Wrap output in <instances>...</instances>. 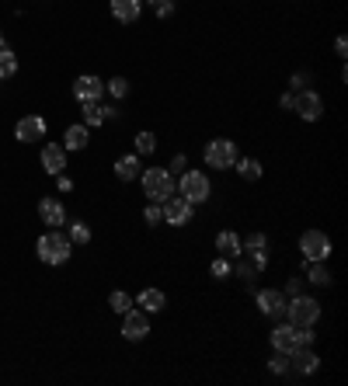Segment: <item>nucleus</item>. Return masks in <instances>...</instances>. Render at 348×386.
<instances>
[{
	"instance_id": "f257e3e1",
	"label": "nucleus",
	"mask_w": 348,
	"mask_h": 386,
	"mask_svg": "<svg viewBox=\"0 0 348 386\" xmlns=\"http://www.w3.org/2000/svg\"><path fill=\"white\" fill-rule=\"evenodd\" d=\"M35 255H39L42 264L59 268V264H66L70 255H74V240L66 233H59V230H45L42 237H39V244H35Z\"/></svg>"
},
{
	"instance_id": "f03ea898",
	"label": "nucleus",
	"mask_w": 348,
	"mask_h": 386,
	"mask_svg": "<svg viewBox=\"0 0 348 386\" xmlns=\"http://www.w3.org/2000/svg\"><path fill=\"white\" fill-rule=\"evenodd\" d=\"M268 341H272V351H286V355H293V351H300V348L317 341V334H313V327H296V324L286 320V324H275V327H272Z\"/></svg>"
},
{
	"instance_id": "7ed1b4c3",
	"label": "nucleus",
	"mask_w": 348,
	"mask_h": 386,
	"mask_svg": "<svg viewBox=\"0 0 348 386\" xmlns=\"http://www.w3.org/2000/svg\"><path fill=\"white\" fill-rule=\"evenodd\" d=\"M174 192H178L185 202L202 206V202H209V195H213V181H209L206 171H185V174H178Z\"/></svg>"
},
{
	"instance_id": "20e7f679",
	"label": "nucleus",
	"mask_w": 348,
	"mask_h": 386,
	"mask_svg": "<svg viewBox=\"0 0 348 386\" xmlns=\"http://www.w3.org/2000/svg\"><path fill=\"white\" fill-rule=\"evenodd\" d=\"M139 181H143V195L150 202H168L174 195V174L168 168H146V171H139Z\"/></svg>"
},
{
	"instance_id": "39448f33",
	"label": "nucleus",
	"mask_w": 348,
	"mask_h": 386,
	"mask_svg": "<svg viewBox=\"0 0 348 386\" xmlns=\"http://www.w3.org/2000/svg\"><path fill=\"white\" fill-rule=\"evenodd\" d=\"M237 143L233 139H226V136H216V139H209L206 143V150H202V160H206V168H213V171H230L233 164H237Z\"/></svg>"
},
{
	"instance_id": "423d86ee",
	"label": "nucleus",
	"mask_w": 348,
	"mask_h": 386,
	"mask_svg": "<svg viewBox=\"0 0 348 386\" xmlns=\"http://www.w3.org/2000/svg\"><path fill=\"white\" fill-rule=\"evenodd\" d=\"M286 320L296 324V327H313L320 320V303L313 300V296H306V293L289 296V303H286Z\"/></svg>"
},
{
	"instance_id": "0eeeda50",
	"label": "nucleus",
	"mask_w": 348,
	"mask_h": 386,
	"mask_svg": "<svg viewBox=\"0 0 348 386\" xmlns=\"http://www.w3.org/2000/svg\"><path fill=\"white\" fill-rule=\"evenodd\" d=\"M300 255L306 261H327L331 257V237L324 233V230H317V226H310L300 233Z\"/></svg>"
},
{
	"instance_id": "6e6552de",
	"label": "nucleus",
	"mask_w": 348,
	"mask_h": 386,
	"mask_svg": "<svg viewBox=\"0 0 348 386\" xmlns=\"http://www.w3.org/2000/svg\"><path fill=\"white\" fill-rule=\"evenodd\" d=\"M255 303H258V313L268 317V320H286V303L289 296L282 289H258L255 293Z\"/></svg>"
},
{
	"instance_id": "1a4fd4ad",
	"label": "nucleus",
	"mask_w": 348,
	"mask_h": 386,
	"mask_svg": "<svg viewBox=\"0 0 348 386\" xmlns=\"http://www.w3.org/2000/svg\"><path fill=\"white\" fill-rule=\"evenodd\" d=\"M150 334V313H143L139 306H132V310H126L122 313V338L126 341H143Z\"/></svg>"
},
{
	"instance_id": "9d476101",
	"label": "nucleus",
	"mask_w": 348,
	"mask_h": 386,
	"mask_svg": "<svg viewBox=\"0 0 348 386\" xmlns=\"http://www.w3.org/2000/svg\"><path fill=\"white\" fill-rule=\"evenodd\" d=\"M161 209H164V223H168V226H188V223H192V216H195V206H192V202H185L178 192H174L168 202H161Z\"/></svg>"
},
{
	"instance_id": "9b49d317",
	"label": "nucleus",
	"mask_w": 348,
	"mask_h": 386,
	"mask_svg": "<svg viewBox=\"0 0 348 386\" xmlns=\"http://www.w3.org/2000/svg\"><path fill=\"white\" fill-rule=\"evenodd\" d=\"M293 112H296L303 122H317V119L324 115V98H320L317 90H296V105H293Z\"/></svg>"
},
{
	"instance_id": "f8f14e48",
	"label": "nucleus",
	"mask_w": 348,
	"mask_h": 386,
	"mask_svg": "<svg viewBox=\"0 0 348 386\" xmlns=\"http://www.w3.org/2000/svg\"><path fill=\"white\" fill-rule=\"evenodd\" d=\"M74 98L84 105V101H101L105 98V81L101 77H94V74H81L77 81H74Z\"/></svg>"
},
{
	"instance_id": "ddd939ff",
	"label": "nucleus",
	"mask_w": 348,
	"mask_h": 386,
	"mask_svg": "<svg viewBox=\"0 0 348 386\" xmlns=\"http://www.w3.org/2000/svg\"><path fill=\"white\" fill-rule=\"evenodd\" d=\"M45 119L42 115H25L18 126H14V139L18 143H39V139H45Z\"/></svg>"
},
{
	"instance_id": "4468645a",
	"label": "nucleus",
	"mask_w": 348,
	"mask_h": 386,
	"mask_svg": "<svg viewBox=\"0 0 348 386\" xmlns=\"http://www.w3.org/2000/svg\"><path fill=\"white\" fill-rule=\"evenodd\" d=\"M289 362H293V373H296V376H313V373L320 369V355L313 351V344H306V348H300V351H293Z\"/></svg>"
},
{
	"instance_id": "2eb2a0df",
	"label": "nucleus",
	"mask_w": 348,
	"mask_h": 386,
	"mask_svg": "<svg viewBox=\"0 0 348 386\" xmlns=\"http://www.w3.org/2000/svg\"><path fill=\"white\" fill-rule=\"evenodd\" d=\"M39 219H42L49 230H59V226L66 223V209H63V202H59V199H49V195H45L42 202H39Z\"/></svg>"
},
{
	"instance_id": "dca6fc26",
	"label": "nucleus",
	"mask_w": 348,
	"mask_h": 386,
	"mask_svg": "<svg viewBox=\"0 0 348 386\" xmlns=\"http://www.w3.org/2000/svg\"><path fill=\"white\" fill-rule=\"evenodd\" d=\"M42 168L49 177H56V174L66 171V150L59 146V143H45L42 146Z\"/></svg>"
},
{
	"instance_id": "f3484780",
	"label": "nucleus",
	"mask_w": 348,
	"mask_h": 386,
	"mask_svg": "<svg viewBox=\"0 0 348 386\" xmlns=\"http://www.w3.org/2000/svg\"><path fill=\"white\" fill-rule=\"evenodd\" d=\"M108 7H112V18L122 25H136L143 14V0H108Z\"/></svg>"
},
{
	"instance_id": "a211bd4d",
	"label": "nucleus",
	"mask_w": 348,
	"mask_h": 386,
	"mask_svg": "<svg viewBox=\"0 0 348 386\" xmlns=\"http://www.w3.org/2000/svg\"><path fill=\"white\" fill-rule=\"evenodd\" d=\"M303 282H310V286H317V289H327V286L335 282V275H331L327 261H306Z\"/></svg>"
},
{
	"instance_id": "6ab92c4d",
	"label": "nucleus",
	"mask_w": 348,
	"mask_h": 386,
	"mask_svg": "<svg viewBox=\"0 0 348 386\" xmlns=\"http://www.w3.org/2000/svg\"><path fill=\"white\" fill-rule=\"evenodd\" d=\"M139 171H143V157H139V153H122V157L115 160V177H119V181H126V185L136 181Z\"/></svg>"
},
{
	"instance_id": "aec40b11",
	"label": "nucleus",
	"mask_w": 348,
	"mask_h": 386,
	"mask_svg": "<svg viewBox=\"0 0 348 386\" xmlns=\"http://www.w3.org/2000/svg\"><path fill=\"white\" fill-rule=\"evenodd\" d=\"M136 306H139L143 313H161V310L168 306V296H164L161 289H153V286H150V289H143V293L136 296Z\"/></svg>"
},
{
	"instance_id": "412c9836",
	"label": "nucleus",
	"mask_w": 348,
	"mask_h": 386,
	"mask_svg": "<svg viewBox=\"0 0 348 386\" xmlns=\"http://www.w3.org/2000/svg\"><path fill=\"white\" fill-rule=\"evenodd\" d=\"M216 251L223 257H240V233H233V230H219L216 233Z\"/></svg>"
},
{
	"instance_id": "4be33fe9",
	"label": "nucleus",
	"mask_w": 348,
	"mask_h": 386,
	"mask_svg": "<svg viewBox=\"0 0 348 386\" xmlns=\"http://www.w3.org/2000/svg\"><path fill=\"white\" fill-rule=\"evenodd\" d=\"M91 143V129L81 122V126H70L63 132V150H87Z\"/></svg>"
},
{
	"instance_id": "5701e85b",
	"label": "nucleus",
	"mask_w": 348,
	"mask_h": 386,
	"mask_svg": "<svg viewBox=\"0 0 348 386\" xmlns=\"http://www.w3.org/2000/svg\"><path fill=\"white\" fill-rule=\"evenodd\" d=\"M81 112H84V126H87V129L105 126V119L112 115V112H108L101 101H84V105H81Z\"/></svg>"
},
{
	"instance_id": "b1692460",
	"label": "nucleus",
	"mask_w": 348,
	"mask_h": 386,
	"mask_svg": "<svg viewBox=\"0 0 348 386\" xmlns=\"http://www.w3.org/2000/svg\"><path fill=\"white\" fill-rule=\"evenodd\" d=\"M233 171L240 174L244 181H261V174H265V168H261V160H258V157H237Z\"/></svg>"
},
{
	"instance_id": "393cba45",
	"label": "nucleus",
	"mask_w": 348,
	"mask_h": 386,
	"mask_svg": "<svg viewBox=\"0 0 348 386\" xmlns=\"http://www.w3.org/2000/svg\"><path fill=\"white\" fill-rule=\"evenodd\" d=\"M132 146H136V153H139V157H150V153L157 150V136H153L150 129H139V132H136V139H132Z\"/></svg>"
},
{
	"instance_id": "a878e982",
	"label": "nucleus",
	"mask_w": 348,
	"mask_h": 386,
	"mask_svg": "<svg viewBox=\"0 0 348 386\" xmlns=\"http://www.w3.org/2000/svg\"><path fill=\"white\" fill-rule=\"evenodd\" d=\"M14 74H18V52L4 45L0 49V81H11Z\"/></svg>"
},
{
	"instance_id": "bb28decb",
	"label": "nucleus",
	"mask_w": 348,
	"mask_h": 386,
	"mask_svg": "<svg viewBox=\"0 0 348 386\" xmlns=\"http://www.w3.org/2000/svg\"><path fill=\"white\" fill-rule=\"evenodd\" d=\"M251 251H268V237L255 230V233H248V237H240V255H251Z\"/></svg>"
},
{
	"instance_id": "cd10ccee",
	"label": "nucleus",
	"mask_w": 348,
	"mask_h": 386,
	"mask_svg": "<svg viewBox=\"0 0 348 386\" xmlns=\"http://www.w3.org/2000/svg\"><path fill=\"white\" fill-rule=\"evenodd\" d=\"M268 373H272V376H289V373H293L289 355H286V351H275V355L268 358Z\"/></svg>"
},
{
	"instance_id": "c85d7f7f",
	"label": "nucleus",
	"mask_w": 348,
	"mask_h": 386,
	"mask_svg": "<svg viewBox=\"0 0 348 386\" xmlns=\"http://www.w3.org/2000/svg\"><path fill=\"white\" fill-rule=\"evenodd\" d=\"M66 237L74 240V247H77V244L84 247V244H91V237H94V233H91V226H87L84 219H74V223H70V233H66Z\"/></svg>"
},
{
	"instance_id": "c756f323",
	"label": "nucleus",
	"mask_w": 348,
	"mask_h": 386,
	"mask_svg": "<svg viewBox=\"0 0 348 386\" xmlns=\"http://www.w3.org/2000/svg\"><path fill=\"white\" fill-rule=\"evenodd\" d=\"M108 306H112V310H115V313L122 317V313H126V310H132L136 303H132V296H129V293H122V289H115V293L108 296Z\"/></svg>"
},
{
	"instance_id": "7c9ffc66",
	"label": "nucleus",
	"mask_w": 348,
	"mask_h": 386,
	"mask_svg": "<svg viewBox=\"0 0 348 386\" xmlns=\"http://www.w3.org/2000/svg\"><path fill=\"white\" fill-rule=\"evenodd\" d=\"M233 275H237V279H244V286H255V279H258L261 271L251 264V261H237V264H233Z\"/></svg>"
},
{
	"instance_id": "2f4dec72",
	"label": "nucleus",
	"mask_w": 348,
	"mask_h": 386,
	"mask_svg": "<svg viewBox=\"0 0 348 386\" xmlns=\"http://www.w3.org/2000/svg\"><path fill=\"white\" fill-rule=\"evenodd\" d=\"M209 275H213V279H219V282H223V279H230V275H233V264H230V257H213V264H209Z\"/></svg>"
},
{
	"instance_id": "473e14b6",
	"label": "nucleus",
	"mask_w": 348,
	"mask_h": 386,
	"mask_svg": "<svg viewBox=\"0 0 348 386\" xmlns=\"http://www.w3.org/2000/svg\"><path fill=\"white\" fill-rule=\"evenodd\" d=\"M105 90L122 101V98H129V81H126V77H112V81H105Z\"/></svg>"
},
{
	"instance_id": "72a5a7b5",
	"label": "nucleus",
	"mask_w": 348,
	"mask_h": 386,
	"mask_svg": "<svg viewBox=\"0 0 348 386\" xmlns=\"http://www.w3.org/2000/svg\"><path fill=\"white\" fill-rule=\"evenodd\" d=\"M143 4H150V11H153L157 18H171L174 7H178L174 0H143Z\"/></svg>"
},
{
	"instance_id": "f704fd0d",
	"label": "nucleus",
	"mask_w": 348,
	"mask_h": 386,
	"mask_svg": "<svg viewBox=\"0 0 348 386\" xmlns=\"http://www.w3.org/2000/svg\"><path fill=\"white\" fill-rule=\"evenodd\" d=\"M143 219H146L150 226H161V223H164V209H161V202H150L146 213H143Z\"/></svg>"
},
{
	"instance_id": "c9c22d12",
	"label": "nucleus",
	"mask_w": 348,
	"mask_h": 386,
	"mask_svg": "<svg viewBox=\"0 0 348 386\" xmlns=\"http://www.w3.org/2000/svg\"><path fill=\"white\" fill-rule=\"evenodd\" d=\"M168 171H171L174 177H178V174H185V171H188V157H185V153H174L171 164H168Z\"/></svg>"
},
{
	"instance_id": "e433bc0d",
	"label": "nucleus",
	"mask_w": 348,
	"mask_h": 386,
	"mask_svg": "<svg viewBox=\"0 0 348 386\" xmlns=\"http://www.w3.org/2000/svg\"><path fill=\"white\" fill-rule=\"evenodd\" d=\"M303 293V279L300 275H293L289 282H286V296H300Z\"/></svg>"
},
{
	"instance_id": "4c0bfd02",
	"label": "nucleus",
	"mask_w": 348,
	"mask_h": 386,
	"mask_svg": "<svg viewBox=\"0 0 348 386\" xmlns=\"http://www.w3.org/2000/svg\"><path fill=\"white\" fill-rule=\"evenodd\" d=\"M293 105H296V90H289V94L279 98V108H282V112H293Z\"/></svg>"
},
{
	"instance_id": "58836bf2",
	"label": "nucleus",
	"mask_w": 348,
	"mask_h": 386,
	"mask_svg": "<svg viewBox=\"0 0 348 386\" xmlns=\"http://www.w3.org/2000/svg\"><path fill=\"white\" fill-rule=\"evenodd\" d=\"M335 56H342V59L348 56V39H345V35H338V39H335Z\"/></svg>"
},
{
	"instance_id": "ea45409f",
	"label": "nucleus",
	"mask_w": 348,
	"mask_h": 386,
	"mask_svg": "<svg viewBox=\"0 0 348 386\" xmlns=\"http://www.w3.org/2000/svg\"><path fill=\"white\" fill-rule=\"evenodd\" d=\"M56 185H59V192H70V188H74V181H70L66 174H56Z\"/></svg>"
},
{
	"instance_id": "a19ab883",
	"label": "nucleus",
	"mask_w": 348,
	"mask_h": 386,
	"mask_svg": "<svg viewBox=\"0 0 348 386\" xmlns=\"http://www.w3.org/2000/svg\"><path fill=\"white\" fill-rule=\"evenodd\" d=\"M289 84H293V90H303V84H306V74H296V77H293Z\"/></svg>"
},
{
	"instance_id": "79ce46f5",
	"label": "nucleus",
	"mask_w": 348,
	"mask_h": 386,
	"mask_svg": "<svg viewBox=\"0 0 348 386\" xmlns=\"http://www.w3.org/2000/svg\"><path fill=\"white\" fill-rule=\"evenodd\" d=\"M4 45H7V42H4V28H0V49H4Z\"/></svg>"
}]
</instances>
